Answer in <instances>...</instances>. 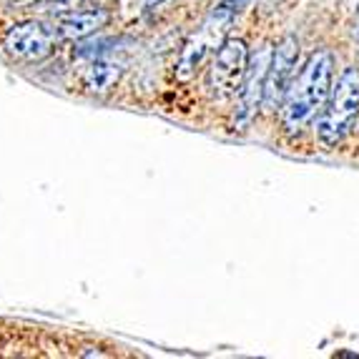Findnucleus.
<instances>
[{
  "instance_id": "20e7f679",
  "label": "nucleus",
  "mask_w": 359,
  "mask_h": 359,
  "mask_svg": "<svg viewBox=\"0 0 359 359\" xmlns=\"http://www.w3.org/2000/svg\"><path fill=\"white\" fill-rule=\"evenodd\" d=\"M249 66L244 41H226L216 50L214 66L209 73V88L216 98H229L241 88Z\"/></svg>"
},
{
  "instance_id": "f8f14e48",
  "label": "nucleus",
  "mask_w": 359,
  "mask_h": 359,
  "mask_svg": "<svg viewBox=\"0 0 359 359\" xmlns=\"http://www.w3.org/2000/svg\"><path fill=\"white\" fill-rule=\"evenodd\" d=\"M357 41H359V18H357Z\"/></svg>"
},
{
  "instance_id": "f257e3e1",
  "label": "nucleus",
  "mask_w": 359,
  "mask_h": 359,
  "mask_svg": "<svg viewBox=\"0 0 359 359\" xmlns=\"http://www.w3.org/2000/svg\"><path fill=\"white\" fill-rule=\"evenodd\" d=\"M332 68H334L332 55L327 50H317L306 60L299 78L289 86L287 103H284V123L289 131H299L322 111L324 101L330 96Z\"/></svg>"
},
{
  "instance_id": "7ed1b4c3",
  "label": "nucleus",
  "mask_w": 359,
  "mask_h": 359,
  "mask_svg": "<svg viewBox=\"0 0 359 359\" xmlns=\"http://www.w3.org/2000/svg\"><path fill=\"white\" fill-rule=\"evenodd\" d=\"M231 18H233V11L222 6L201 23V28L194 33L191 41L186 43V48L181 50L179 71H176V76H179L181 81H189V78L196 73V68L204 63L206 55L216 53V50L222 48L224 36H226L229 25H231Z\"/></svg>"
},
{
  "instance_id": "f03ea898",
  "label": "nucleus",
  "mask_w": 359,
  "mask_h": 359,
  "mask_svg": "<svg viewBox=\"0 0 359 359\" xmlns=\"http://www.w3.org/2000/svg\"><path fill=\"white\" fill-rule=\"evenodd\" d=\"M359 114V71L347 68L337 81L332 90L330 106L324 108L319 118V136L327 144H337L344 138V133L352 128L354 118Z\"/></svg>"
},
{
  "instance_id": "1a4fd4ad",
  "label": "nucleus",
  "mask_w": 359,
  "mask_h": 359,
  "mask_svg": "<svg viewBox=\"0 0 359 359\" xmlns=\"http://www.w3.org/2000/svg\"><path fill=\"white\" fill-rule=\"evenodd\" d=\"M118 78V66H111V63H103V60H96L90 71L86 73V83H88L90 90H108L111 83Z\"/></svg>"
},
{
  "instance_id": "9b49d317",
  "label": "nucleus",
  "mask_w": 359,
  "mask_h": 359,
  "mask_svg": "<svg viewBox=\"0 0 359 359\" xmlns=\"http://www.w3.org/2000/svg\"><path fill=\"white\" fill-rule=\"evenodd\" d=\"M146 3H149V6H156V3H163V0H146Z\"/></svg>"
},
{
  "instance_id": "9d476101",
  "label": "nucleus",
  "mask_w": 359,
  "mask_h": 359,
  "mask_svg": "<svg viewBox=\"0 0 359 359\" xmlns=\"http://www.w3.org/2000/svg\"><path fill=\"white\" fill-rule=\"evenodd\" d=\"M249 3H252V0H224V6L229 8V11H241V8H246L249 6Z\"/></svg>"
},
{
  "instance_id": "0eeeda50",
  "label": "nucleus",
  "mask_w": 359,
  "mask_h": 359,
  "mask_svg": "<svg viewBox=\"0 0 359 359\" xmlns=\"http://www.w3.org/2000/svg\"><path fill=\"white\" fill-rule=\"evenodd\" d=\"M271 63V48H262L246 66L244 83H241V121L254 116L259 106L264 103V86H266V73Z\"/></svg>"
},
{
  "instance_id": "423d86ee",
  "label": "nucleus",
  "mask_w": 359,
  "mask_h": 359,
  "mask_svg": "<svg viewBox=\"0 0 359 359\" xmlns=\"http://www.w3.org/2000/svg\"><path fill=\"white\" fill-rule=\"evenodd\" d=\"M53 38L43 25L38 23H23L8 30L6 36V50L15 58L23 60H41L50 53Z\"/></svg>"
},
{
  "instance_id": "6e6552de",
  "label": "nucleus",
  "mask_w": 359,
  "mask_h": 359,
  "mask_svg": "<svg viewBox=\"0 0 359 359\" xmlns=\"http://www.w3.org/2000/svg\"><path fill=\"white\" fill-rule=\"evenodd\" d=\"M108 20V15L103 11L98 13H71L66 18H60L58 28L66 38H86L90 36L93 30H98Z\"/></svg>"
},
{
  "instance_id": "39448f33",
  "label": "nucleus",
  "mask_w": 359,
  "mask_h": 359,
  "mask_svg": "<svg viewBox=\"0 0 359 359\" xmlns=\"http://www.w3.org/2000/svg\"><path fill=\"white\" fill-rule=\"evenodd\" d=\"M299 46L294 38H284L279 48L271 53L269 73H266V86H264V106H276L289 93V78L294 73Z\"/></svg>"
}]
</instances>
